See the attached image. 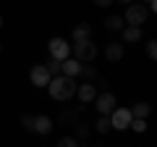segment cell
<instances>
[{
  "mask_svg": "<svg viewBox=\"0 0 157 147\" xmlns=\"http://www.w3.org/2000/svg\"><path fill=\"white\" fill-rule=\"evenodd\" d=\"M47 92H50L52 100H71L73 95H76V81L71 79V76H52L50 84H47Z\"/></svg>",
  "mask_w": 157,
  "mask_h": 147,
  "instance_id": "1",
  "label": "cell"
},
{
  "mask_svg": "<svg viewBox=\"0 0 157 147\" xmlns=\"http://www.w3.org/2000/svg\"><path fill=\"white\" fill-rule=\"evenodd\" d=\"M149 8L144 6V3H131V6H126V13H123V24H128V26H144L147 21H149Z\"/></svg>",
  "mask_w": 157,
  "mask_h": 147,
  "instance_id": "2",
  "label": "cell"
},
{
  "mask_svg": "<svg viewBox=\"0 0 157 147\" xmlns=\"http://www.w3.org/2000/svg\"><path fill=\"white\" fill-rule=\"evenodd\" d=\"M71 53H73V58H76L78 63H92V61L97 58V45H94L92 40H84V42H73Z\"/></svg>",
  "mask_w": 157,
  "mask_h": 147,
  "instance_id": "3",
  "label": "cell"
},
{
  "mask_svg": "<svg viewBox=\"0 0 157 147\" xmlns=\"http://www.w3.org/2000/svg\"><path fill=\"white\" fill-rule=\"evenodd\" d=\"M47 53H50V58H55V61H66V58H71V45H68L63 37H52V40L47 42Z\"/></svg>",
  "mask_w": 157,
  "mask_h": 147,
  "instance_id": "4",
  "label": "cell"
},
{
  "mask_svg": "<svg viewBox=\"0 0 157 147\" xmlns=\"http://www.w3.org/2000/svg\"><path fill=\"white\" fill-rule=\"evenodd\" d=\"M107 118H110V126H113V129H118V131L128 129V124H131V113L126 110V108H115Z\"/></svg>",
  "mask_w": 157,
  "mask_h": 147,
  "instance_id": "5",
  "label": "cell"
},
{
  "mask_svg": "<svg viewBox=\"0 0 157 147\" xmlns=\"http://www.w3.org/2000/svg\"><path fill=\"white\" fill-rule=\"evenodd\" d=\"M94 105H97V113L100 116H110L113 110H115V97H113L110 92H102V95L94 97Z\"/></svg>",
  "mask_w": 157,
  "mask_h": 147,
  "instance_id": "6",
  "label": "cell"
},
{
  "mask_svg": "<svg viewBox=\"0 0 157 147\" xmlns=\"http://www.w3.org/2000/svg\"><path fill=\"white\" fill-rule=\"evenodd\" d=\"M29 79H32V84H34V87H47L52 76L47 74V68L42 66V63H37V66H34L32 71H29Z\"/></svg>",
  "mask_w": 157,
  "mask_h": 147,
  "instance_id": "7",
  "label": "cell"
},
{
  "mask_svg": "<svg viewBox=\"0 0 157 147\" xmlns=\"http://www.w3.org/2000/svg\"><path fill=\"white\" fill-rule=\"evenodd\" d=\"M78 71H81V63L76 61V58H66V61H60V74L63 76H78Z\"/></svg>",
  "mask_w": 157,
  "mask_h": 147,
  "instance_id": "8",
  "label": "cell"
},
{
  "mask_svg": "<svg viewBox=\"0 0 157 147\" xmlns=\"http://www.w3.org/2000/svg\"><path fill=\"white\" fill-rule=\"evenodd\" d=\"M52 131V118L50 116H34V134H50Z\"/></svg>",
  "mask_w": 157,
  "mask_h": 147,
  "instance_id": "9",
  "label": "cell"
},
{
  "mask_svg": "<svg viewBox=\"0 0 157 147\" xmlns=\"http://www.w3.org/2000/svg\"><path fill=\"white\" fill-rule=\"evenodd\" d=\"M105 58H107V61H113V63H118L121 58H123V45H121V42H107Z\"/></svg>",
  "mask_w": 157,
  "mask_h": 147,
  "instance_id": "10",
  "label": "cell"
},
{
  "mask_svg": "<svg viewBox=\"0 0 157 147\" xmlns=\"http://www.w3.org/2000/svg\"><path fill=\"white\" fill-rule=\"evenodd\" d=\"M97 97V87L94 84H81L78 87V100L81 102H94Z\"/></svg>",
  "mask_w": 157,
  "mask_h": 147,
  "instance_id": "11",
  "label": "cell"
},
{
  "mask_svg": "<svg viewBox=\"0 0 157 147\" xmlns=\"http://www.w3.org/2000/svg\"><path fill=\"white\" fill-rule=\"evenodd\" d=\"M89 34H92L89 24H78V26H73L71 37H73V42H84V40H89Z\"/></svg>",
  "mask_w": 157,
  "mask_h": 147,
  "instance_id": "12",
  "label": "cell"
},
{
  "mask_svg": "<svg viewBox=\"0 0 157 147\" xmlns=\"http://www.w3.org/2000/svg\"><path fill=\"white\" fill-rule=\"evenodd\" d=\"M128 113H131V118H144L147 121V116L152 113V105H149V102H136Z\"/></svg>",
  "mask_w": 157,
  "mask_h": 147,
  "instance_id": "13",
  "label": "cell"
},
{
  "mask_svg": "<svg viewBox=\"0 0 157 147\" xmlns=\"http://www.w3.org/2000/svg\"><path fill=\"white\" fill-rule=\"evenodd\" d=\"M78 113H81V105H78V110H66V113L58 116V124H66V126H73L78 121Z\"/></svg>",
  "mask_w": 157,
  "mask_h": 147,
  "instance_id": "14",
  "label": "cell"
},
{
  "mask_svg": "<svg viewBox=\"0 0 157 147\" xmlns=\"http://www.w3.org/2000/svg\"><path fill=\"white\" fill-rule=\"evenodd\" d=\"M123 40L126 42H139L141 40V26H123Z\"/></svg>",
  "mask_w": 157,
  "mask_h": 147,
  "instance_id": "15",
  "label": "cell"
},
{
  "mask_svg": "<svg viewBox=\"0 0 157 147\" xmlns=\"http://www.w3.org/2000/svg\"><path fill=\"white\" fill-rule=\"evenodd\" d=\"M105 26L110 29V32H123L126 24H123V18H121V16H107L105 18Z\"/></svg>",
  "mask_w": 157,
  "mask_h": 147,
  "instance_id": "16",
  "label": "cell"
},
{
  "mask_svg": "<svg viewBox=\"0 0 157 147\" xmlns=\"http://www.w3.org/2000/svg\"><path fill=\"white\" fill-rule=\"evenodd\" d=\"M73 131H76V137H73V139H86V137L92 134V126H89V124H81V121H76V124H73Z\"/></svg>",
  "mask_w": 157,
  "mask_h": 147,
  "instance_id": "17",
  "label": "cell"
},
{
  "mask_svg": "<svg viewBox=\"0 0 157 147\" xmlns=\"http://www.w3.org/2000/svg\"><path fill=\"white\" fill-rule=\"evenodd\" d=\"M42 66L47 68V74H50V76H60V61H55V58H47Z\"/></svg>",
  "mask_w": 157,
  "mask_h": 147,
  "instance_id": "18",
  "label": "cell"
},
{
  "mask_svg": "<svg viewBox=\"0 0 157 147\" xmlns=\"http://www.w3.org/2000/svg\"><path fill=\"white\" fill-rule=\"evenodd\" d=\"M94 131H100V134H107V131H113L110 118H107V116H100V118H97V124H94Z\"/></svg>",
  "mask_w": 157,
  "mask_h": 147,
  "instance_id": "19",
  "label": "cell"
},
{
  "mask_svg": "<svg viewBox=\"0 0 157 147\" xmlns=\"http://www.w3.org/2000/svg\"><path fill=\"white\" fill-rule=\"evenodd\" d=\"M128 129H134V131H147V121L144 118H131V124H128Z\"/></svg>",
  "mask_w": 157,
  "mask_h": 147,
  "instance_id": "20",
  "label": "cell"
},
{
  "mask_svg": "<svg viewBox=\"0 0 157 147\" xmlns=\"http://www.w3.org/2000/svg\"><path fill=\"white\" fill-rule=\"evenodd\" d=\"M21 126H24L26 131H32V134H34V116L24 113V116H21Z\"/></svg>",
  "mask_w": 157,
  "mask_h": 147,
  "instance_id": "21",
  "label": "cell"
},
{
  "mask_svg": "<svg viewBox=\"0 0 157 147\" xmlns=\"http://www.w3.org/2000/svg\"><path fill=\"white\" fill-rule=\"evenodd\" d=\"M55 147H81V145H78V139H73V137H63V139H58Z\"/></svg>",
  "mask_w": 157,
  "mask_h": 147,
  "instance_id": "22",
  "label": "cell"
},
{
  "mask_svg": "<svg viewBox=\"0 0 157 147\" xmlns=\"http://www.w3.org/2000/svg\"><path fill=\"white\" fill-rule=\"evenodd\" d=\"M147 55H149L152 61L157 58V42H155V40H149V42H147Z\"/></svg>",
  "mask_w": 157,
  "mask_h": 147,
  "instance_id": "23",
  "label": "cell"
},
{
  "mask_svg": "<svg viewBox=\"0 0 157 147\" xmlns=\"http://www.w3.org/2000/svg\"><path fill=\"white\" fill-rule=\"evenodd\" d=\"M78 74H84L86 79H94V76H97V71H94V66H81V71H78Z\"/></svg>",
  "mask_w": 157,
  "mask_h": 147,
  "instance_id": "24",
  "label": "cell"
},
{
  "mask_svg": "<svg viewBox=\"0 0 157 147\" xmlns=\"http://www.w3.org/2000/svg\"><path fill=\"white\" fill-rule=\"evenodd\" d=\"M92 3H94V6H100V8H107L113 0H92Z\"/></svg>",
  "mask_w": 157,
  "mask_h": 147,
  "instance_id": "25",
  "label": "cell"
},
{
  "mask_svg": "<svg viewBox=\"0 0 157 147\" xmlns=\"http://www.w3.org/2000/svg\"><path fill=\"white\" fill-rule=\"evenodd\" d=\"M118 3H123V6H131V3H134V0H118Z\"/></svg>",
  "mask_w": 157,
  "mask_h": 147,
  "instance_id": "26",
  "label": "cell"
},
{
  "mask_svg": "<svg viewBox=\"0 0 157 147\" xmlns=\"http://www.w3.org/2000/svg\"><path fill=\"white\" fill-rule=\"evenodd\" d=\"M0 26H3V16H0Z\"/></svg>",
  "mask_w": 157,
  "mask_h": 147,
  "instance_id": "27",
  "label": "cell"
},
{
  "mask_svg": "<svg viewBox=\"0 0 157 147\" xmlns=\"http://www.w3.org/2000/svg\"><path fill=\"white\" fill-rule=\"evenodd\" d=\"M147 3H157V0H147Z\"/></svg>",
  "mask_w": 157,
  "mask_h": 147,
  "instance_id": "28",
  "label": "cell"
},
{
  "mask_svg": "<svg viewBox=\"0 0 157 147\" xmlns=\"http://www.w3.org/2000/svg\"><path fill=\"white\" fill-rule=\"evenodd\" d=\"M0 53H3V45H0Z\"/></svg>",
  "mask_w": 157,
  "mask_h": 147,
  "instance_id": "29",
  "label": "cell"
}]
</instances>
